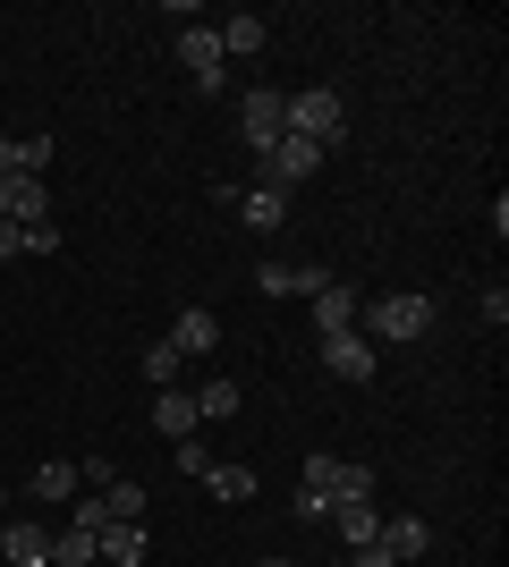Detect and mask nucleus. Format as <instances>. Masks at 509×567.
Returning <instances> with one entry per match:
<instances>
[{
  "label": "nucleus",
  "instance_id": "1",
  "mask_svg": "<svg viewBox=\"0 0 509 567\" xmlns=\"http://www.w3.org/2000/svg\"><path fill=\"white\" fill-rule=\"evenodd\" d=\"M339 127H348V102L332 94V85H306V94H281V136H306L332 153Z\"/></svg>",
  "mask_w": 509,
  "mask_h": 567
},
{
  "label": "nucleus",
  "instance_id": "2",
  "mask_svg": "<svg viewBox=\"0 0 509 567\" xmlns=\"http://www.w3.org/2000/svg\"><path fill=\"white\" fill-rule=\"evenodd\" d=\"M434 331V297H416V288H399V297H365V339H383V348H408V339Z\"/></svg>",
  "mask_w": 509,
  "mask_h": 567
},
{
  "label": "nucleus",
  "instance_id": "3",
  "mask_svg": "<svg viewBox=\"0 0 509 567\" xmlns=\"http://www.w3.org/2000/svg\"><path fill=\"white\" fill-rule=\"evenodd\" d=\"M323 162H332L323 144H306V136H281V144L264 153V178H255V187H281V195H289V187H306V178H315Z\"/></svg>",
  "mask_w": 509,
  "mask_h": 567
},
{
  "label": "nucleus",
  "instance_id": "4",
  "mask_svg": "<svg viewBox=\"0 0 509 567\" xmlns=\"http://www.w3.org/2000/svg\"><path fill=\"white\" fill-rule=\"evenodd\" d=\"M179 69H187L204 94H230V60H221V34H213V25H187V34H179Z\"/></svg>",
  "mask_w": 509,
  "mask_h": 567
},
{
  "label": "nucleus",
  "instance_id": "5",
  "mask_svg": "<svg viewBox=\"0 0 509 567\" xmlns=\"http://www.w3.org/2000/svg\"><path fill=\"white\" fill-rule=\"evenodd\" d=\"M238 136H246V153L281 144V85H246L238 94Z\"/></svg>",
  "mask_w": 509,
  "mask_h": 567
},
{
  "label": "nucleus",
  "instance_id": "6",
  "mask_svg": "<svg viewBox=\"0 0 509 567\" xmlns=\"http://www.w3.org/2000/svg\"><path fill=\"white\" fill-rule=\"evenodd\" d=\"M323 364H332L339 381H357V390L383 373V355H374V339H365V331H332V339H323Z\"/></svg>",
  "mask_w": 509,
  "mask_h": 567
},
{
  "label": "nucleus",
  "instance_id": "7",
  "mask_svg": "<svg viewBox=\"0 0 509 567\" xmlns=\"http://www.w3.org/2000/svg\"><path fill=\"white\" fill-rule=\"evenodd\" d=\"M255 288H264V297H323V288H332V271H323V262H264V271H255Z\"/></svg>",
  "mask_w": 509,
  "mask_h": 567
},
{
  "label": "nucleus",
  "instance_id": "8",
  "mask_svg": "<svg viewBox=\"0 0 509 567\" xmlns=\"http://www.w3.org/2000/svg\"><path fill=\"white\" fill-rule=\"evenodd\" d=\"M213 34H221V60H255V51L272 43V25L255 18V9H230V18H221Z\"/></svg>",
  "mask_w": 509,
  "mask_h": 567
},
{
  "label": "nucleus",
  "instance_id": "9",
  "mask_svg": "<svg viewBox=\"0 0 509 567\" xmlns=\"http://www.w3.org/2000/svg\"><path fill=\"white\" fill-rule=\"evenodd\" d=\"M0 550H9V567H51V534L34 517H9V525H0Z\"/></svg>",
  "mask_w": 509,
  "mask_h": 567
},
{
  "label": "nucleus",
  "instance_id": "10",
  "mask_svg": "<svg viewBox=\"0 0 509 567\" xmlns=\"http://www.w3.org/2000/svg\"><path fill=\"white\" fill-rule=\"evenodd\" d=\"M332 525H339V543H348V550L383 543V508H374V499H332Z\"/></svg>",
  "mask_w": 509,
  "mask_h": 567
},
{
  "label": "nucleus",
  "instance_id": "11",
  "mask_svg": "<svg viewBox=\"0 0 509 567\" xmlns=\"http://www.w3.org/2000/svg\"><path fill=\"white\" fill-rule=\"evenodd\" d=\"M221 204H230L246 229H281V220H289V195L281 187H246V195H221Z\"/></svg>",
  "mask_w": 509,
  "mask_h": 567
},
{
  "label": "nucleus",
  "instance_id": "12",
  "mask_svg": "<svg viewBox=\"0 0 509 567\" xmlns=\"http://www.w3.org/2000/svg\"><path fill=\"white\" fill-rule=\"evenodd\" d=\"M170 348H179V355L195 364V355H213V348H221V322H213L204 306H187L179 322H170Z\"/></svg>",
  "mask_w": 509,
  "mask_h": 567
},
{
  "label": "nucleus",
  "instance_id": "13",
  "mask_svg": "<svg viewBox=\"0 0 509 567\" xmlns=\"http://www.w3.org/2000/svg\"><path fill=\"white\" fill-rule=\"evenodd\" d=\"M187 399H195V424H230V415H238V381H230V373H213V381H195V390H187Z\"/></svg>",
  "mask_w": 509,
  "mask_h": 567
},
{
  "label": "nucleus",
  "instance_id": "14",
  "mask_svg": "<svg viewBox=\"0 0 509 567\" xmlns=\"http://www.w3.org/2000/svg\"><path fill=\"white\" fill-rule=\"evenodd\" d=\"M0 220H51L43 178H0Z\"/></svg>",
  "mask_w": 509,
  "mask_h": 567
},
{
  "label": "nucleus",
  "instance_id": "15",
  "mask_svg": "<svg viewBox=\"0 0 509 567\" xmlns=\"http://www.w3.org/2000/svg\"><path fill=\"white\" fill-rule=\"evenodd\" d=\"M51 246H60L51 220H0V262L9 255H51Z\"/></svg>",
  "mask_w": 509,
  "mask_h": 567
},
{
  "label": "nucleus",
  "instance_id": "16",
  "mask_svg": "<svg viewBox=\"0 0 509 567\" xmlns=\"http://www.w3.org/2000/svg\"><path fill=\"white\" fill-rule=\"evenodd\" d=\"M357 313H365V306H357V288H339V280H332V288L315 297V331H323V339H332V331H357Z\"/></svg>",
  "mask_w": 509,
  "mask_h": 567
},
{
  "label": "nucleus",
  "instance_id": "17",
  "mask_svg": "<svg viewBox=\"0 0 509 567\" xmlns=\"http://www.w3.org/2000/svg\"><path fill=\"white\" fill-rule=\"evenodd\" d=\"M77 492H85V483H77L69 457H43V466L26 474V499H77Z\"/></svg>",
  "mask_w": 509,
  "mask_h": 567
},
{
  "label": "nucleus",
  "instance_id": "18",
  "mask_svg": "<svg viewBox=\"0 0 509 567\" xmlns=\"http://www.w3.org/2000/svg\"><path fill=\"white\" fill-rule=\"evenodd\" d=\"M145 483H128V474H111V483H102V508H111V525H145Z\"/></svg>",
  "mask_w": 509,
  "mask_h": 567
},
{
  "label": "nucleus",
  "instance_id": "19",
  "mask_svg": "<svg viewBox=\"0 0 509 567\" xmlns=\"http://www.w3.org/2000/svg\"><path fill=\"white\" fill-rule=\"evenodd\" d=\"M94 550H102L111 567H145V525H102Z\"/></svg>",
  "mask_w": 509,
  "mask_h": 567
},
{
  "label": "nucleus",
  "instance_id": "20",
  "mask_svg": "<svg viewBox=\"0 0 509 567\" xmlns=\"http://www.w3.org/2000/svg\"><path fill=\"white\" fill-rule=\"evenodd\" d=\"M153 424H162L170 441H195V399L187 390H153Z\"/></svg>",
  "mask_w": 509,
  "mask_h": 567
},
{
  "label": "nucleus",
  "instance_id": "21",
  "mask_svg": "<svg viewBox=\"0 0 509 567\" xmlns=\"http://www.w3.org/2000/svg\"><path fill=\"white\" fill-rule=\"evenodd\" d=\"M204 492H213V499H255L264 483H255V466H238V457H230V466H204Z\"/></svg>",
  "mask_w": 509,
  "mask_h": 567
},
{
  "label": "nucleus",
  "instance_id": "22",
  "mask_svg": "<svg viewBox=\"0 0 509 567\" xmlns=\"http://www.w3.org/2000/svg\"><path fill=\"white\" fill-rule=\"evenodd\" d=\"M425 543H434L425 517H383V550H390V559H425Z\"/></svg>",
  "mask_w": 509,
  "mask_h": 567
},
{
  "label": "nucleus",
  "instance_id": "23",
  "mask_svg": "<svg viewBox=\"0 0 509 567\" xmlns=\"http://www.w3.org/2000/svg\"><path fill=\"white\" fill-rule=\"evenodd\" d=\"M102 550H94V534L85 525H69V534H51V567H94Z\"/></svg>",
  "mask_w": 509,
  "mask_h": 567
},
{
  "label": "nucleus",
  "instance_id": "24",
  "mask_svg": "<svg viewBox=\"0 0 509 567\" xmlns=\"http://www.w3.org/2000/svg\"><path fill=\"white\" fill-rule=\"evenodd\" d=\"M179 373H187V355L170 348V339H153V348H145V381H153V390H179Z\"/></svg>",
  "mask_w": 509,
  "mask_h": 567
},
{
  "label": "nucleus",
  "instance_id": "25",
  "mask_svg": "<svg viewBox=\"0 0 509 567\" xmlns=\"http://www.w3.org/2000/svg\"><path fill=\"white\" fill-rule=\"evenodd\" d=\"M339 466H348V457L315 450V457H306V474H297V483H306V492H323V499H332V492H339Z\"/></svg>",
  "mask_w": 509,
  "mask_h": 567
},
{
  "label": "nucleus",
  "instance_id": "26",
  "mask_svg": "<svg viewBox=\"0 0 509 567\" xmlns=\"http://www.w3.org/2000/svg\"><path fill=\"white\" fill-rule=\"evenodd\" d=\"M170 457H179V474H195V483H204V466H213V450H204V441H170Z\"/></svg>",
  "mask_w": 509,
  "mask_h": 567
},
{
  "label": "nucleus",
  "instance_id": "27",
  "mask_svg": "<svg viewBox=\"0 0 509 567\" xmlns=\"http://www.w3.org/2000/svg\"><path fill=\"white\" fill-rule=\"evenodd\" d=\"M289 517H306V525H332V499H323V492H306V483H297V499H289Z\"/></svg>",
  "mask_w": 509,
  "mask_h": 567
},
{
  "label": "nucleus",
  "instance_id": "28",
  "mask_svg": "<svg viewBox=\"0 0 509 567\" xmlns=\"http://www.w3.org/2000/svg\"><path fill=\"white\" fill-rule=\"evenodd\" d=\"M43 162H51V136H26L18 144V178H43Z\"/></svg>",
  "mask_w": 509,
  "mask_h": 567
},
{
  "label": "nucleus",
  "instance_id": "29",
  "mask_svg": "<svg viewBox=\"0 0 509 567\" xmlns=\"http://www.w3.org/2000/svg\"><path fill=\"white\" fill-rule=\"evenodd\" d=\"M357 567H399V559H390L383 543H365V550H357Z\"/></svg>",
  "mask_w": 509,
  "mask_h": 567
},
{
  "label": "nucleus",
  "instance_id": "30",
  "mask_svg": "<svg viewBox=\"0 0 509 567\" xmlns=\"http://www.w3.org/2000/svg\"><path fill=\"white\" fill-rule=\"evenodd\" d=\"M0 178H18V144L0 136Z\"/></svg>",
  "mask_w": 509,
  "mask_h": 567
},
{
  "label": "nucleus",
  "instance_id": "31",
  "mask_svg": "<svg viewBox=\"0 0 509 567\" xmlns=\"http://www.w3.org/2000/svg\"><path fill=\"white\" fill-rule=\"evenodd\" d=\"M0 525H9V483H0Z\"/></svg>",
  "mask_w": 509,
  "mask_h": 567
},
{
  "label": "nucleus",
  "instance_id": "32",
  "mask_svg": "<svg viewBox=\"0 0 509 567\" xmlns=\"http://www.w3.org/2000/svg\"><path fill=\"white\" fill-rule=\"evenodd\" d=\"M264 567H297V559H264Z\"/></svg>",
  "mask_w": 509,
  "mask_h": 567
}]
</instances>
